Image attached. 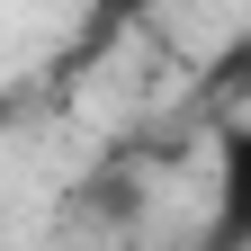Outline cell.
Segmentation results:
<instances>
[{
  "instance_id": "cell-1",
  "label": "cell",
  "mask_w": 251,
  "mask_h": 251,
  "mask_svg": "<svg viewBox=\"0 0 251 251\" xmlns=\"http://www.w3.org/2000/svg\"><path fill=\"white\" fill-rule=\"evenodd\" d=\"M198 251H251V117L215 135V215Z\"/></svg>"
},
{
  "instance_id": "cell-2",
  "label": "cell",
  "mask_w": 251,
  "mask_h": 251,
  "mask_svg": "<svg viewBox=\"0 0 251 251\" xmlns=\"http://www.w3.org/2000/svg\"><path fill=\"white\" fill-rule=\"evenodd\" d=\"M9 117H18V90H0V126H9Z\"/></svg>"
}]
</instances>
